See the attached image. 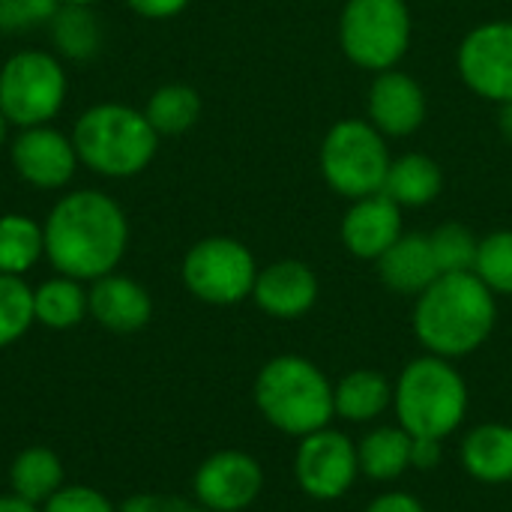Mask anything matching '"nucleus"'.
<instances>
[{"label": "nucleus", "instance_id": "nucleus-10", "mask_svg": "<svg viewBox=\"0 0 512 512\" xmlns=\"http://www.w3.org/2000/svg\"><path fill=\"white\" fill-rule=\"evenodd\" d=\"M360 477L357 444L339 429H318L300 438L294 453V480L312 501H339Z\"/></svg>", "mask_w": 512, "mask_h": 512}, {"label": "nucleus", "instance_id": "nucleus-31", "mask_svg": "<svg viewBox=\"0 0 512 512\" xmlns=\"http://www.w3.org/2000/svg\"><path fill=\"white\" fill-rule=\"evenodd\" d=\"M42 512H117V507L93 486L66 483L60 486L42 507Z\"/></svg>", "mask_w": 512, "mask_h": 512}, {"label": "nucleus", "instance_id": "nucleus-6", "mask_svg": "<svg viewBox=\"0 0 512 512\" xmlns=\"http://www.w3.org/2000/svg\"><path fill=\"white\" fill-rule=\"evenodd\" d=\"M321 171L345 198H369L384 189L390 153L381 132L363 120L336 123L321 144Z\"/></svg>", "mask_w": 512, "mask_h": 512}, {"label": "nucleus", "instance_id": "nucleus-14", "mask_svg": "<svg viewBox=\"0 0 512 512\" xmlns=\"http://www.w3.org/2000/svg\"><path fill=\"white\" fill-rule=\"evenodd\" d=\"M399 237H402V213L399 204L384 192L360 198L342 222V240L348 252L363 261H378Z\"/></svg>", "mask_w": 512, "mask_h": 512}, {"label": "nucleus", "instance_id": "nucleus-38", "mask_svg": "<svg viewBox=\"0 0 512 512\" xmlns=\"http://www.w3.org/2000/svg\"><path fill=\"white\" fill-rule=\"evenodd\" d=\"M504 132H507V138H512V102L504 108Z\"/></svg>", "mask_w": 512, "mask_h": 512}, {"label": "nucleus", "instance_id": "nucleus-16", "mask_svg": "<svg viewBox=\"0 0 512 512\" xmlns=\"http://www.w3.org/2000/svg\"><path fill=\"white\" fill-rule=\"evenodd\" d=\"M369 117L372 126L384 135H411L426 117V96L414 78L387 69L369 90Z\"/></svg>", "mask_w": 512, "mask_h": 512}, {"label": "nucleus", "instance_id": "nucleus-27", "mask_svg": "<svg viewBox=\"0 0 512 512\" xmlns=\"http://www.w3.org/2000/svg\"><path fill=\"white\" fill-rule=\"evenodd\" d=\"M36 321L33 315V291L21 276H6L0 273V348H9L18 342L30 324Z\"/></svg>", "mask_w": 512, "mask_h": 512}, {"label": "nucleus", "instance_id": "nucleus-25", "mask_svg": "<svg viewBox=\"0 0 512 512\" xmlns=\"http://www.w3.org/2000/svg\"><path fill=\"white\" fill-rule=\"evenodd\" d=\"M45 252V231L27 216L0 219V273L24 276Z\"/></svg>", "mask_w": 512, "mask_h": 512}, {"label": "nucleus", "instance_id": "nucleus-1", "mask_svg": "<svg viewBox=\"0 0 512 512\" xmlns=\"http://www.w3.org/2000/svg\"><path fill=\"white\" fill-rule=\"evenodd\" d=\"M42 231L54 270L78 282H96L114 273L129 240L123 210L108 195L87 189L60 198Z\"/></svg>", "mask_w": 512, "mask_h": 512}, {"label": "nucleus", "instance_id": "nucleus-7", "mask_svg": "<svg viewBox=\"0 0 512 512\" xmlns=\"http://www.w3.org/2000/svg\"><path fill=\"white\" fill-rule=\"evenodd\" d=\"M339 36L357 66L387 72L411 42L408 6L405 0H348Z\"/></svg>", "mask_w": 512, "mask_h": 512}, {"label": "nucleus", "instance_id": "nucleus-37", "mask_svg": "<svg viewBox=\"0 0 512 512\" xmlns=\"http://www.w3.org/2000/svg\"><path fill=\"white\" fill-rule=\"evenodd\" d=\"M0 512H42L36 504H27V501H21L18 495H0Z\"/></svg>", "mask_w": 512, "mask_h": 512}, {"label": "nucleus", "instance_id": "nucleus-26", "mask_svg": "<svg viewBox=\"0 0 512 512\" xmlns=\"http://www.w3.org/2000/svg\"><path fill=\"white\" fill-rule=\"evenodd\" d=\"M201 114V99L192 87H183V84H168V87H159L150 102H147V111L144 117L150 120V126L159 132V135H180L186 132Z\"/></svg>", "mask_w": 512, "mask_h": 512}, {"label": "nucleus", "instance_id": "nucleus-24", "mask_svg": "<svg viewBox=\"0 0 512 512\" xmlns=\"http://www.w3.org/2000/svg\"><path fill=\"white\" fill-rule=\"evenodd\" d=\"M33 315L48 330L78 327L84 315H90L87 291L81 288L78 279H69V276L48 279L33 291Z\"/></svg>", "mask_w": 512, "mask_h": 512}, {"label": "nucleus", "instance_id": "nucleus-39", "mask_svg": "<svg viewBox=\"0 0 512 512\" xmlns=\"http://www.w3.org/2000/svg\"><path fill=\"white\" fill-rule=\"evenodd\" d=\"M60 3H66V6H87V3H93V0H60Z\"/></svg>", "mask_w": 512, "mask_h": 512}, {"label": "nucleus", "instance_id": "nucleus-12", "mask_svg": "<svg viewBox=\"0 0 512 512\" xmlns=\"http://www.w3.org/2000/svg\"><path fill=\"white\" fill-rule=\"evenodd\" d=\"M459 72L474 93L510 105L512 21H495L471 30L459 48Z\"/></svg>", "mask_w": 512, "mask_h": 512}, {"label": "nucleus", "instance_id": "nucleus-33", "mask_svg": "<svg viewBox=\"0 0 512 512\" xmlns=\"http://www.w3.org/2000/svg\"><path fill=\"white\" fill-rule=\"evenodd\" d=\"M117 512H183V504L165 495H153V492H138L132 498H126Z\"/></svg>", "mask_w": 512, "mask_h": 512}, {"label": "nucleus", "instance_id": "nucleus-41", "mask_svg": "<svg viewBox=\"0 0 512 512\" xmlns=\"http://www.w3.org/2000/svg\"><path fill=\"white\" fill-rule=\"evenodd\" d=\"M183 512H213V510H207V507H183Z\"/></svg>", "mask_w": 512, "mask_h": 512}, {"label": "nucleus", "instance_id": "nucleus-36", "mask_svg": "<svg viewBox=\"0 0 512 512\" xmlns=\"http://www.w3.org/2000/svg\"><path fill=\"white\" fill-rule=\"evenodd\" d=\"M126 3L144 18H168V15H177L189 0H126Z\"/></svg>", "mask_w": 512, "mask_h": 512}, {"label": "nucleus", "instance_id": "nucleus-32", "mask_svg": "<svg viewBox=\"0 0 512 512\" xmlns=\"http://www.w3.org/2000/svg\"><path fill=\"white\" fill-rule=\"evenodd\" d=\"M57 0H0V27L21 30L33 27L45 18H54Z\"/></svg>", "mask_w": 512, "mask_h": 512}, {"label": "nucleus", "instance_id": "nucleus-11", "mask_svg": "<svg viewBox=\"0 0 512 512\" xmlns=\"http://www.w3.org/2000/svg\"><path fill=\"white\" fill-rule=\"evenodd\" d=\"M264 489L261 462L243 450H219L207 456L195 477L192 492L198 507L213 512H243L249 510Z\"/></svg>", "mask_w": 512, "mask_h": 512}, {"label": "nucleus", "instance_id": "nucleus-22", "mask_svg": "<svg viewBox=\"0 0 512 512\" xmlns=\"http://www.w3.org/2000/svg\"><path fill=\"white\" fill-rule=\"evenodd\" d=\"M60 486H66L63 462L48 447H27L9 465V492L27 504L42 507Z\"/></svg>", "mask_w": 512, "mask_h": 512}, {"label": "nucleus", "instance_id": "nucleus-19", "mask_svg": "<svg viewBox=\"0 0 512 512\" xmlns=\"http://www.w3.org/2000/svg\"><path fill=\"white\" fill-rule=\"evenodd\" d=\"M462 468L468 477L486 486L512 483V426L483 423L474 426L462 441Z\"/></svg>", "mask_w": 512, "mask_h": 512}, {"label": "nucleus", "instance_id": "nucleus-35", "mask_svg": "<svg viewBox=\"0 0 512 512\" xmlns=\"http://www.w3.org/2000/svg\"><path fill=\"white\" fill-rule=\"evenodd\" d=\"M363 512H426V507L408 492H384Z\"/></svg>", "mask_w": 512, "mask_h": 512}, {"label": "nucleus", "instance_id": "nucleus-28", "mask_svg": "<svg viewBox=\"0 0 512 512\" xmlns=\"http://www.w3.org/2000/svg\"><path fill=\"white\" fill-rule=\"evenodd\" d=\"M474 273L492 294H512V231H495L480 240Z\"/></svg>", "mask_w": 512, "mask_h": 512}, {"label": "nucleus", "instance_id": "nucleus-20", "mask_svg": "<svg viewBox=\"0 0 512 512\" xmlns=\"http://www.w3.org/2000/svg\"><path fill=\"white\" fill-rule=\"evenodd\" d=\"M333 408L348 423L381 420L393 408V384L378 369H354L333 384Z\"/></svg>", "mask_w": 512, "mask_h": 512}, {"label": "nucleus", "instance_id": "nucleus-9", "mask_svg": "<svg viewBox=\"0 0 512 512\" xmlns=\"http://www.w3.org/2000/svg\"><path fill=\"white\" fill-rule=\"evenodd\" d=\"M258 267L252 252L231 237H207L183 258L186 288L210 306H234L255 288Z\"/></svg>", "mask_w": 512, "mask_h": 512}, {"label": "nucleus", "instance_id": "nucleus-34", "mask_svg": "<svg viewBox=\"0 0 512 512\" xmlns=\"http://www.w3.org/2000/svg\"><path fill=\"white\" fill-rule=\"evenodd\" d=\"M444 441H435V438H414L411 444V468L417 471H432L441 456H444Z\"/></svg>", "mask_w": 512, "mask_h": 512}, {"label": "nucleus", "instance_id": "nucleus-18", "mask_svg": "<svg viewBox=\"0 0 512 512\" xmlns=\"http://www.w3.org/2000/svg\"><path fill=\"white\" fill-rule=\"evenodd\" d=\"M381 282L399 294H423L438 276V261L432 252V240L426 234H402L381 258H378Z\"/></svg>", "mask_w": 512, "mask_h": 512}, {"label": "nucleus", "instance_id": "nucleus-17", "mask_svg": "<svg viewBox=\"0 0 512 512\" xmlns=\"http://www.w3.org/2000/svg\"><path fill=\"white\" fill-rule=\"evenodd\" d=\"M87 303L99 327L111 333H123V336L144 330L153 315L150 294L135 279L117 276V273L96 279L93 288L87 291Z\"/></svg>", "mask_w": 512, "mask_h": 512}, {"label": "nucleus", "instance_id": "nucleus-5", "mask_svg": "<svg viewBox=\"0 0 512 512\" xmlns=\"http://www.w3.org/2000/svg\"><path fill=\"white\" fill-rule=\"evenodd\" d=\"M159 132L150 120L126 105H96L75 123L72 147L78 159L105 177H132L156 153Z\"/></svg>", "mask_w": 512, "mask_h": 512}, {"label": "nucleus", "instance_id": "nucleus-29", "mask_svg": "<svg viewBox=\"0 0 512 512\" xmlns=\"http://www.w3.org/2000/svg\"><path fill=\"white\" fill-rule=\"evenodd\" d=\"M432 240V252L438 261L441 276L444 273H468L477 264V249L480 240L465 228V225H441L435 234H429Z\"/></svg>", "mask_w": 512, "mask_h": 512}, {"label": "nucleus", "instance_id": "nucleus-40", "mask_svg": "<svg viewBox=\"0 0 512 512\" xmlns=\"http://www.w3.org/2000/svg\"><path fill=\"white\" fill-rule=\"evenodd\" d=\"M3 135H6V117L0 114V144H3Z\"/></svg>", "mask_w": 512, "mask_h": 512}, {"label": "nucleus", "instance_id": "nucleus-23", "mask_svg": "<svg viewBox=\"0 0 512 512\" xmlns=\"http://www.w3.org/2000/svg\"><path fill=\"white\" fill-rule=\"evenodd\" d=\"M441 168L435 159L423 153H408L396 162H390L387 180H384V195L393 198L399 207H423L438 198L441 192Z\"/></svg>", "mask_w": 512, "mask_h": 512}, {"label": "nucleus", "instance_id": "nucleus-13", "mask_svg": "<svg viewBox=\"0 0 512 512\" xmlns=\"http://www.w3.org/2000/svg\"><path fill=\"white\" fill-rule=\"evenodd\" d=\"M75 147L48 126H30L12 144L15 171L39 189H57L75 174Z\"/></svg>", "mask_w": 512, "mask_h": 512}, {"label": "nucleus", "instance_id": "nucleus-15", "mask_svg": "<svg viewBox=\"0 0 512 512\" xmlns=\"http://www.w3.org/2000/svg\"><path fill=\"white\" fill-rule=\"evenodd\" d=\"M252 297L270 318H303L318 300V279L300 261H279L258 273Z\"/></svg>", "mask_w": 512, "mask_h": 512}, {"label": "nucleus", "instance_id": "nucleus-30", "mask_svg": "<svg viewBox=\"0 0 512 512\" xmlns=\"http://www.w3.org/2000/svg\"><path fill=\"white\" fill-rule=\"evenodd\" d=\"M54 39L69 57H90L99 45V33L84 6H66L54 15Z\"/></svg>", "mask_w": 512, "mask_h": 512}, {"label": "nucleus", "instance_id": "nucleus-2", "mask_svg": "<svg viewBox=\"0 0 512 512\" xmlns=\"http://www.w3.org/2000/svg\"><path fill=\"white\" fill-rule=\"evenodd\" d=\"M495 321V294L474 270L438 276L417 297L414 309V333L420 345L444 360H459L483 348Z\"/></svg>", "mask_w": 512, "mask_h": 512}, {"label": "nucleus", "instance_id": "nucleus-4", "mask_svg": "<svg viewBox=\"0 0 512 512\" xmlns=\"http://www.w3.org/2000/svg\"><path fill=\"white\" fill-rule=\"evenodd\" d=\"M393 411L408 435L447 441L468 417V384L453 360L417 357L393 384Z\"/></svg>", "mask_w": 512, "mask_h": 512}, {"label": "nucleus", "instance_id": "nucleus-8", "mask_svg": "<svg viewBox=\"0 0 512 512\" xmlns=\"http://www.w3.org/2000/svg\"><path fill=\"white\" fill-rule=\"evenodd\" d=\"M66 93V75L51 54L21 51L0 69V114L18 126H42L51 120Z\"/></svg>", "mask_w": 512, "mask_h": 512}, {"label": "nucleus", "instance_id": "nucleus-21", "mask_svg": "<svg viewBox=\"0 0 512 512\" xmlns=\"http://www.w3.org/2000/svg\"><path fill=\"white\" fill-rule=\"evenodd\" d=\"M411 444H414V435H408L402 426L369 429L357 444L360 474L375 483L399 480L411 468Z\"/></svg>", "mask_w": 512, "mask_h": 512}, {"label": "nucleus", "instance_id": "nucleus-3", "mask_svg": "<svg viewBox=\"0 0 512 512\" xmlns=\"http://www.w3.org/2000/svg\"><path fill=\"white\" fill-rule=\"evenodd\" d=\"M255 408L282 435L306 438L327 429L336 417L330 378L306 357L282 354L261 366L255 387Z\"/></svg>", "mask_w": 512, "mask_h": 512}]
</instances>
